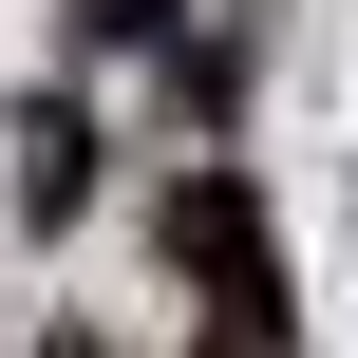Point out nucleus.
<instances>
[{"instance_id": "obj_2", "label": "nucleus", "mask_w": 358, "mask_h": 358, "mask_svg": "<svg viewBox=\"0 0 358 358\" xmlns=\"http://www.w3.org/2000/svg\"><path fill=\"white\" fill-rule=\"evenodd\" d=\"M19 208H38V227L94 208V132H76V113H19Z\"/></svg>"}, {"instance_id": "obj_1", "label": "nucleus", "mask_w": 358, "mask_h": 358, "mask_svg": "<svg viewBox=\"0 0 358 358\" xmlns=\"http://www.w3.org/2000/svg\"><path fill=\"white\" fill-rule=\"evenodd\" d=\"M170 264L208 283V321L245 358H283L302 302H283V245H264V189H245V170H170Z\"/></svg>"}]
</instances>
